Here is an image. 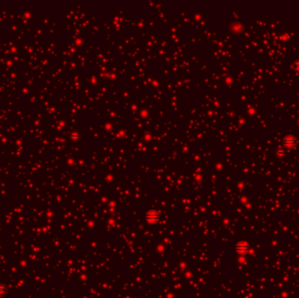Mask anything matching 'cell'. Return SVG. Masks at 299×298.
Masks as SVG:
<instances>
[{"label": "cell", "mask_w": 299, "mask_h": 298, "mask_svg": "<svg viewBox=\"0 0 299 298\" xmlns=\"http://www.w3.org/2000/svg\"><path fill=\"white\" fill-rule=\"evenodd\" d=\"M283 145L284 146H286V147H288V148H292V147H294L295 145H296V143H297V141H296V139L293 137V136H286L284 139H283Z\"/></svg>", "instance_id": "cell-1"}, {"label": "cell", "mask_w": 299, "mask_h": 298, "mask_svg": "<svg viewBox=\"0 0 299 298\" xmlns=\"http://www.w3.org/2000/svg\"><path fill=\"white\" fill-rule=\"evenodd\" d=\"M295 67H296V69L299 70V60H297V61L295 63Z\"/></svg>", "instance_id": "cell-2"}]
</instances>
